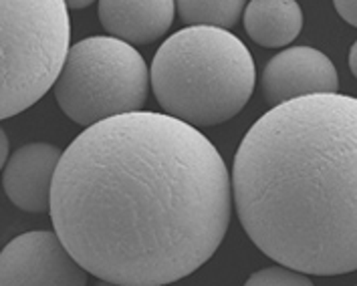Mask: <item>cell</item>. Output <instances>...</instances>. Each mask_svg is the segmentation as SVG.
<instances>
[{"mask_svg": "<svg viewBox=\"0 0 357 286\" xmlns=\"http://www.w3.org/2000/svg\"><path fill=\"white\" fill-rule=\"evenodd\" d=\"M87 270L56 232H26L0 252V286H83Z\"/></svg>", "mask_w": 357, "mask_h": 286, "instance_id": "6", "label": "cell"}, {"mask_svg": "<svg viewBox=\"0 0 357 286\" xmlns=\"http://www.w3.org/2000/svg\"><path fill=\"white\" fill-rule=\"evenodd\" d=\"M65 2H67V6H69V8H73V10H81V8L91 6L95 0H65Z\"/></svg>", "mask_w": 357, "mask_h": 286, "instance_id": "15", "label": "cell"}, {"mask_svg": "<svg viewBox=\"0 0 357 286\" xmlns=\"http://www.w3.org/2000/svg\"><path fill=\"white\" fill-rule=\"evenodd\" d=\"M335 10L347 24L357 26V0H333Z\"/></svg>", "mask_w": 357, "mask_h": 286, "instance_id": "13", "label": "cell"}, {"mask_svg": "<svg viewBox=\"0 0 357 286\" xmlns=\"http://www.w3.org/2000/svg\"><path fill=\"white\" fill-rule=\"evenodd\" d=\"M63 152L51 143H26L6 161L2 186L8 200L29 214H47Z\"/></svg>", "mask_w": 357, "mask_h": 286, "instance_id": "8", "label": "cell"}, {"mask_svg": "<svg viewBox=\"0 0 357 286\" xmlns=\"http://www.w3.org/2000/svg\"><path fill=\"white\" fill-rule=\"evenodd\" d=\"M303 10L297 0H250L245 8V31L257 45L281 49L301 35Z\"/></svg>", "mask_w": 357, "mask_h": 286, "instance_id": "10", "label": "cell"}, {"mask_svg": "<svg viewBox=\"0 0 357 286\" xmlns=\"http://www.w3.org/2000/svg\"><path fill=\"white\" fill-rule=\"evenodd\" d=\"M248 286H311V278L307 272H301L297 268L284 267H271L263 268L259 272H255L248 280Z\"/></svg>", "mask_w": 357, "mask_h": 286, "instance_id": "12", "label": "cell"}, {"mask_svg": "<svg viewBox=\"0 0 357 286\" xmlns=\"http://www.w3.org/2000/svg\"><path fill=\"white\" fill-rule=\"evenodd\" d=\"M349 69L357 79V40L351 45V51H349Z\"/></svg>", "mask_w": 357, "mask_h": 286, "instance_id": "16", "label": "cell"}, {"mask_svg": "<svg viewBox=\"0 0 357 286\" xmlns=\"http://www.w3.org/2000/svg\"><path fill=\"white\" fill-rule=\"evenodd\" d=\"M99 22L115 38L150 45L169 31L176 0H99Z\"/></svg>", "mask_w": 357, "mask_h": 286, "instance_id": "9", "label": "cell"}, {"mask_svg": "<svg viewBox=\"0 0 357 286\" xmlns=\"http://www.w3.org/2000/svg\"><path fill=\"white\" fill-rule=\"evenodd\" d=\"M261 89L271 107L297 97L337 93V69L331 58L313 47H291L266 63Z\"/></svg>", "mask_w": 357, "mask_h": 286, "instance_id": "7", "label": "cell"}, {"mask_svg": "<svg viewBox=\"0 0 357 286\" xmlns=\"http://www.w3.org/2000/svg\"><path fill=\"white\" fill-rule=\"evenodd\" d=\"M246 0H176V13L188 26L232 29L245 13Z\"/></svg>", "mask_w": 357, "mask_h": 286, "instance_id": "11", "label": "cell"}, {"mask_svg": "<svg viewBox=\"0 0 357 286\" xmlns=\"http://www.w3.org/2000/svg\"><path fill=\"white\" fill-rule=\"evenodd\" d=\"M232 212V177L198 127L132 111L89 125L63 152L51 220L91 276L119 286L182 280L214 256Z\"/></svg>", "mask_w": 357, "mask_h": 286, "instance_id": "1", "label": "cell"}, {"mask_svg": "<svg viewBox=\"0 0 357 286\" xmlns=\"http://www.w3.org/2000/svg\"><path fill=\"white\" fill-rule=\"evenodd\" d=\"M69 42L65 0H0V119L22 113L47 95Z\"/></svg>", "mask_w": 357, "mask_h": 286, "instance_id": "4", "label": "cell"}, {"mask_svg": "<svg viewBox=\"0 0 357 286\" xmlns=\"http://www.w3.org/2000/svg\"><path fill=\"white\" fill-rule=\"evenodd\" d=\"M232 200L257 248L309 276L357 270V97L284 101L243 137Z\"/></svg>", "mask_w": 357, "mask_h": 286, "instance_id": "2", "label": "cell"}, {"mask_svg": "<svg viewBox=\"0 0 357 286\" xmlns=\"http://www.w3.org/2000/svg\"><path fill=\"white\" fill-rule=\"evenodd\" d=\"M150 79L166 113L194 127H212L245 109L257 69L245 42L228 29L188 26L158 49Z\"/></svg>", "mask_w": 357, "mask_h": 286, "instance_id": "3", "label": "cell"}, {"mask_svg": "<svg viewBox=\"0 0 357 286\" xmlns=\"http://www.w3.org/2000/svg\"><path fill=\"white\" fill-rule=\"evenodd\" d=\"M151 79L133 45L115 37H91L73 45L55 79L61 111L89 127L146 105Z\"/></svg>", "mask_w": 357, "mask_h": 286, "instance_id": "5", "label": "cell"}, {"mask_svg": "<svg viewBox=\"0 0 357 286\" xmlns=\"http://www.w3.org/2000/svg\"><path fill=\"white\" fill-rule=\"evenodd\" d=\"M6 159H8V137L4 134V129L0 127V170L6 164Z\"/></svg>", "mask_w": 357, "mask_h": 286, "instance_id": "14", "label": "cell"}]
</instances>
